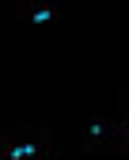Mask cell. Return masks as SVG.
<instances>
[{
  "mask_svg": "<svg viewBox=\"0 0 129 160\" xmlns=\"http://www.w3.org/2000/svg\"><path fill=\"white\" fill-rule=\"evenodd\" d=\"M0 160H57V141L46 126H8L0 133Z\"/></svg>",
  "mask_w": 129,
  "mask_h": 160,
  "instance_id": "1",
  "label": "cell"
},
{
  "mask_svg": "<svg viewBox=\"0 0 129 160\" xmlns=\"http://www.w3.org/2000/svg\"><path fill=\"white\" fill-rule=\"evenodd\" d=\"M80 149L88 156H114L118 149V122L114 114H91L80 126Z\"/></svg>",
  "mask_w": 129,
  "mask_h": 160,
  "instance_id": "2",
  "label": "cell"
},
{
  "mask_svg": "<svg viewBox=\"0 0 129 160\" xmlns=\"http://www.w3.org/2000/svg\"><path fill=\"white\" fill-rule=\"evenodd\" d=\"M8 15L27 27H46L64 15V4L61 0H8Z\"/></svg>",
  "mask_w": 129,
  "mask_h": 160,
  "instance_id": "3",
  "label": "cell"
},
{
  "mask_svg": "<svg viewBox=\"0 0 129 160\" xmlns=\"http://www.w3.org/2000/svg\"><path fill=\"white\" fill-rule=\"evenodd\" d=\"M114 122H118V149H114V156H129V92L118 99Z\"/></svg>",
  "mask_w": 129,
  "mask_h": 160,
  "instance_id": "4",
  "label": "cell"
}]
</instances>
